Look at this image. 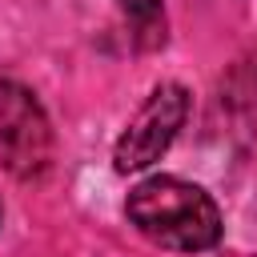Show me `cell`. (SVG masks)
I'll return each mask as SVG.
<instances>
[{
    "mask_svg": "<svg viewBox=\"0 0 257 257\" xmlns=\"http://www.w3.org/2000/svg\"><path fill=\"white\" fill-rule=\"evenodd\" d=\"M128 221L173 253H201L221 241V209L217 201L181 177H149L124 201Z\"/></svg>",
    "mask_w": 257,
    "mask_h": 257,
    "instance_id": "1",
    "label": "cell"
},
{
    "mask_svg": "<svg viewBox=\"0 0 257 257\" xmlns=\"http://www.w3.org/2000/svg\"><path fill=\"white\" fill-rule=\"evenodd\" d=\"M0 157L12 177L32 181L52 161V128L40 108V100L16 84L0 80Z\"/></svg>",
    "mask_w": 257,
    "mask_h": 257,
    "instance_id": "2",
    "label": "cell"
},
{
    "mask_svg": "<svg viewBox=\"0 0 257 257\" xmlns=\"http://www.w3.org/2000/svg\"><path fill=\"white\" fill-rule=\"evenodd\" d=\"M189 116V92L181 84H157L149 92V100L137 108V116L128 120V128L120 133L116 149H112V165L116 173H137L149 169L181 133Z\"/></svg>",
    "mask_w": 257,
    "mask_h": 257,
    "instance_id": "3",
    "label": "cell"
},
{
    "mask_svg": "<svg viewBox=\"0 0 257 257\" xmlns=\"http://www.w3.org/2000/svg\"><path fill=\"white\" fill-rule=\"evenodd\" d=\"M116 4H120V12L133 20L137 40H141L145 48H153V44L165 40V12H161V0H116Z\"/></svg>",
    "mask_w": 257,
    "mask_h": 257,
    "instance_id": "4",
    "label": "cell"
}]
</instances>
